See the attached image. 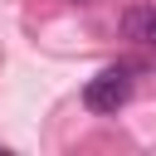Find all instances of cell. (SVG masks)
<instances>
[{
	"mask_svg": "<svg viewBox=\"0 0 156 156\" xmlns=\"http://www.w3.org/2000/svg\"><path fill=\"white\" fill-rule=\"evenodd\" d=\"M122 34L141 49H156V5H127L122 10Z\"/></svg>",
	"mask_w": 156,
	"mask_h": 156,
	"instance_id": "7a4b0ae2",
	"label": "cell"
},
{
	"mask_svg": "<svg viewBox=\"0 0 156 156\" xmlns=\"http://www.w3.org/2000/svg\"><path fill=\"white\" fill-rule=\"evenodd\" d=\"M127 98H132V68H127V63H112V68L93 73L88 88H83V107H88V112H102V117L117 112Z\"/></svg>",
	"mask_w": 156,
	"mask_h": 156,
	"instance_id": "6da1fadb",
	"label": "cell"
}]
</instances>
